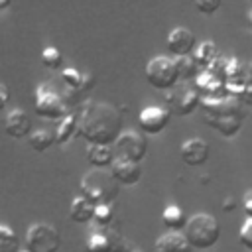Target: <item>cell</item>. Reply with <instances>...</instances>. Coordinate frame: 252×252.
Wrapping results in <instances>:
<instances>
[{"instance_id":"4","label":"cell","mask_w":252,"mask_h":252,"mask_svg":"<svg viewBox=\"0 0 252 252\" xmlns=\"http://www.w3.org/2000/svg\"><path fill=\"white\" fill-rule=\"evenodd\" d=\"M183 234L191 248L197 250H209L213 248L220 238V226L217 219L209 213H197L187 219V224L183 228Z\"/></svg>"},{"instance_id":"26","label":"cell","mask_w":252,"mask_h":252,"mask_svg":"<svg viewBox=\"0 0 252 252\" xmlns=\"http://www.w3.org/2000/svg\"><path fill=\"white\" fill-rule=\"evenodd\" d=\"M39 59H41V63H43L47 69H53V71L59 69L61 63H63V55H61V51H59L57 47H45V49L41 51Z\"/></svg>"},{"instance_id":"14","label":"cell","mask_w":252,"mask_h":252,"mask_svg":"<svg viewBox=\"0 0 252 252\" xmlns=\"http://www.w3.org/2000/svg\"><path fill=\"white\" fill-rule=\"evenodd\" d=\"M110 175L118 181V185H136L142 179V167L126 158H116L110 165Z\"/></svg>"},{"instance_id":"35","label":"cell","mask_w":252,"mask_h":252,"mask_svg":"<svg viewBox=\"0 0 252 252\" xmlns=\"http://www.w3.org/2000/svg\"><path fill=\"white\" fill-rule=\"evenodd\" d=\"M20 252H28V250H20Z\"/></svg>"},{"instance_id":"20","label":"cell","mask_w":252,"mask_h":252,"mask_svg":"<svg viewBox=\"0 0 252 252\" xmlns=\"http://www.w3.org/2000/svg\"><path fill=\"white\" fill-rule=\"evenodd\" d=\"M77 134H79V114L71 112L57 126V130H55V144H65V142H69Z\"/></svg>"},{"instance_id":"16","label":"cell","mask_w":252,"mask_h":252,"mask_svg":"<svg viewBox=\"0 0 252 252\" xmlns=\"http://www.w3.org/2000/svg\"><path fill=\"white\" fill-rule=\"evenodd\" d=\"M154 252H193V248L183 232H165L156 240Z\"/></svg>"},{"instance_id":"32","label":"cell","mask_w":252,"mask_h":252,"mask_svg":"<svg viewBox=\"0 0 252 252\" xmlns=\"http://www.w3.org/2000/svg\"><path fill=\"white\" fill-rule=\"evenodd\" d=\"M246 85H252V61L246 63Z\"/></svg>"},{"instance_id":"5","label":"cell","mask_w":252,"mask_h":252,"mask_svg":"<svg viewBox=\"0 0 252 252\" xmlns=\"http://www.w3.org/2000/svg\"><path fill=\"white\" fill-rule=\"evenodd\" d=\"M146 79L154 89H159L165 93L175 89L179 85L175 59L165 57V55H158V57L150 59L146 65Z\"/></svg>"},{"instance_id":"30","label":"cell","mask_w":252,"mask_h":252,"mask_svg":"<svg viewBox=\"0 0 252 252\" xmlns=\"http://www.w3.org/2000/svg\"><path fill=\"white\" fill-rule=\"evenodd\" d=\"M8 100H10V93H8V89L0 83V110H4V108H6Z\"/></svg>"},{"instance_id":"6","label":"cell","mask_w":252,"mask_h":252,"mask_svg":"<svg viewBox=\"0 0 252 252\" xmlns=\"http://www.w3.org/2000/svg\"><path fill=\"white\" fill-rule=\"evenodd\" d=\"M33 108H35V114L45 118V120H59L61 122L69 114L65 98L57 91H53L49 85H39L35 89Z\"/></svg>"},{"instance_id":"3","label":"cell","mask_w":252,"mask_h":252,"mask_svg":"<svg viewBox=\"0 0 252 252\" xmlns=\"http://www.w3.org/2000/svg\"><path fill=\"white\" fill-rule=\"evenodd\" d=\"M81 197H85L89 203H93L94 207L98 205H114V201L118 199V181L110 175V171L106 173L104 169H94L89 171L79 185Z\"/></svg>"},{"instance_id":"31","label":"cell","mask_w":252,"mask_h":252,"mask_svg":"<svg viewBox=\"0 0 252 252\" xmlns=\"http://www.w3.org/2000/svg\"><path fill=\"white\" fill-rule=\"evenodd\" d=\"M240 102L252 106V85H248V87L244 89V93H242V96H240Z\"/></svg>"},{"instance_id":"34","label":"cell","mask_w":252,"mask_h":252,"mask_svg":"<svg viewBox=\"0 0 252 252\" xmlns=\"http://www.w3.org/2000/svg\"><path fill=\"white\" fill-rule=\"evenodd\" d=\"M8 6H10V2H6V0L0 2V10H4V8H8Z\"/></svg>"},{"instance_id":"23","label":"cell","mask_w":252,"mask_h":252,"mask_svg":"<svg viewBox=\"0 0 252 252\" xmlns=\"http://www.w3.org/2000/svg\"><path fill=\"white\" fill-rule=\"evenodd\" d=\"M28 144L35 152H45L55 144V134H51L45 128H39V130H35V132H32L28 136Z\"/></svg>"},{"instance_id":"18","label":"cell","mask_w":252,"mask_h":252,"mask_svg":"<svg viewBox=\"0 0 252 252\" xmlns=\"http://www.w3.org/2000/svg\"><path fill=\"white\" fill-rule=\"evenodd\" d=\"M87 159L93 167L104 169V167H110L114 163L116 154L112 152L110 146H89L87 148Z\"/></svg>"},{"instance_id":"15","label":"cell","mask_w":252,"mask_h":252,"mask_svg":"<svg viewBox=\"0 0 252 252\" xmlns=\"http://www.w3.org/2000/svg\"><path fill=\"white\" fill-rule=\"evenodd\" d=\"M6 134L16 138V140H22V138L30 136L32 134V118L20 108L12 110L6 118Z\"/></svg>"},{"instance_id":"17","label":"cell","mask_w":252,"mask_h":252,"mask_svg":"<svg viewBox=\"0 0 252 252\" xmlns=\"http://www.w3.org/2000/svg\"><path fill=\"white\" fill-rule=\"evenodd\" d=\"M94 205L89 203L85 197H75L71 201V207H69V215H71V220L77 222V224H89L93 222L94 219Z\"/></svg>"},{"instance_id":"25","label":"cell","mask_w":252,"mask_h":252,"mask_svg":"<svg viewBox=\"0 0 252 252\" xmlns=\"http://www.w3.org/2000/svg\"><path fill=\"white\" fill-rule=\"evenodd\" d=\"M112 220H114V207L112 205H98L94 209L93 222L96 224V228H110Z\"/></svg>"},{"instance_id":"13","label":"cell","mask_w":252,"mask_h":252,"mask_svg":"<svg viewBox=\"0 0 252 252\" xmlns=\"http://www.w3.org/2000/svg\"><path fill=\"white\" fill-rule=\"evenodd\" d=\"M179 154H181V159L183 163L191 165V167H197V165H203L209 156H211V146L209 142H205L203 138H189L181 144L179 148Z\"/></svg>"},{"instance_id":"11","label":"cell","mask_w":252,"mask_h":252,"mask_svg":"<svg viewBox=\"0 0 252 252\" xmlns=\"http://www.w3.org/2000/svg\"><path fill=\"white\" fill-rule=\"evenodd\" d=\"M169 116L171 112L163 106H158V104L144 106L138 114V126L146 134H161L169 124Z\"/></svg>"},{"instance_id":"8","label":"cell","mask_w":252,"mask_h":252,"mask_svg":"<svg viewBox=\"0 0 252 252\" xmlns=\"http://www.w3.org/2000/svg\"><path fill=\"white\" fill-rule=\"evenodd\" d=\"M165 102L167 110L177 114V116H189L201 106V96L195 87L191 85H177L175 89L165 93Z\"/></svg>"},{"instance_id":"10","label":"cell","mask_w":252,"mask_h":252,"mask_svg":"<svg viewBox=\"0 0 252 252\" xmlns=\"http://www.w3.org/2000/svg\"><path fill=\"white\" fill-rule=\"evenodd\" d=\"M114 148H116V158H126V159L136 161V163H140L146 158V154H148V142H146V138L142 134L134 132V130L122 132L118 136Z\"/></svg>"},{"instance_id":"7","label":"cell","mask_w":252,"mask_h":252,"mask_svg":"<svg viewBox=\"0 0 252 252\" xmlns=\"http://www.w3.org/2000/svg\"><path fill=\"white\" fill-rule=\"evenodd\" d=\"M61 234L49 222H33L26 232L28 252H59Z\"/></svg>"},{"instance_id":"9","label":"cell","mask_w":252,"mask_h":252,"mask_svg":"<svg viewBox=\"0 0 252 252\" xmlns=\"http://www.w3.org/2000/svg\"><path fill=\"white\" fill-rule=\"evenodd\" d=\"M87 252H128L130 244L114 228H94L85 240Z\"/></svg>"},{"instance_id":"28","label":"cell","mask_w":252,"mask_h":252,"mask_svg":"<svg viewBox=\"0 0 252 252\" xmlns=\"http://www.w3.org/2000/svg\"><path fill=\"white\" fill-rule=\"evenodd\" d=\"M195 8H197L201 14L211 16L213 12H217V10L220 8V2H219V0H215V2H213V0H209V2H207V0H199V2H195Z\"/></svg>"},{"instance_id":"21","label":"cell","mask_w":252,"mask_h":252,"mask_svg":"<svg viewBox=\"0 0 252 252\" xmlns=\"http://www.w3.org/2000/svg\"><path fill=\"white\" fill-rule=\"evenodd\" d=\"M161 222L165 228H169V232H179L181 228H185L187 219H185V213L177 205H169L161 213Z\"/></svg>"},{"instance_id":"33","label":"cell","mask_w":252,"mask_h":252,"mask_svg":"<svg viewBox=\"0 0 252 252\" xmlns=\"http://www.w3.org/2000/svg\"><path fill=\"white\" fill-rule=\"evenodd\" d=\"M234 209V199L230 197V199H224V205H222V211L226 213V211H232Z\"/></svg>"},{"instance_id":"29","label":"cell","mask_w":252,"mask_h":252,"mask_svg":"<svg viewBox=\"0 0 252 252\" xmlns=\"http://www.w3.org/2000/svg\"><path fill=\"white\" fill-rule=\"evenodd\" d=\"M242 207L246 213V219H252V189H248L242 197Z\"/></svg>"},{"instance_id":"22","label":"cell","mask_w":252,"mask_h":252,"mask_svg":"<svg viewBox=\"0 0 252 252\" xmlns=\"http://www.w3.org/2000/svg\"><path fill=\"white\" fill-rule=\"evenodd\" d=\"M175 65H177V75H179V81L181 83H187V81H195L197 75L201 73L197 61L193 55H187V57H177L175 59Z\"/></svg>"},{"instance_id":"19","label":"cell","mask_w":252,"mask_h":252,"mask_svg":"<svg viewBox=\"0 0 252 252\" xmlns=\"http://www.w3.org/2000/svg\"><path fill=\"white\" fill-rule=\"evenodd\" d=\"M195 61L199 65L201 71H207L215 65V61L219 59V53H217V45L213 41H201L197 47H195Z\"/></svg>"},{"instance_id":"12","label":"cell","mask_w":252,"mask_h":252,"mask_svg":"<svg viewBox=\"0 0 252 252\" xmlns=\"http://www.w3.org/2000/svg\"><path fill=\"white\" fill-rule=\"evenodd\" d=\"M195 45H197L195 33L187 28H173L167 35V49L171 55H175V59L191 55L195 51Z\"/></svg>"},{"instance_id":"2","label":"cell","mask_w":252,"mask_h":252,"mask_svg":"<svg viewBox=\"0 0 252 252\" xmlns=\"http://www.w3.org/2000/svg\"><path fill=\"white\" fill-rule=\"evenodd\" d=\"M201 108H203V122L224 138L236 136L246 118L242 102L232 96H226L220 100L201 98Z\"/></svg>"},{"instance_id":"24","label":"cell","mask_w":252,"mask_h":252,"mask_svg":"<svg viewBox=\"0 0 252 252\" xmlns=\"http://www.w3.org/2000/svg\"><path fill=\"white\" fill-rule=\"evenodd\" d=\"M0 252H20V238L6 224H0Z\"/></svg>"},{"instance_id":"1","label":"cell","mask_w":252,"mask_h":252,"mask_svg":"<svg viewBox=\"0 0 252 252\" xmlns=\"http://www.w3.org/2000/svg\"><path fill=\"white\" fill-rule=\"evenodd\" d=\"M122 126V114L116 106L100 100H89L79 112V136L89 146L116 144Z\"/></svg>"},{"instance_id":"27","label":"cell","mask_w":252,"mask_h":252,"mask_svg":"<svg viewBox=\"0 0 252 252\" xmlns=\"http://www.w3.org/2000/svg\"><path fill=\"white\" fill-rule=\"evenodd\" d=\"M238 240H240V244H242L244 248L252 250V219H246L244 224L240 226V230H238Z\"/></svg>"}]
</instances>
